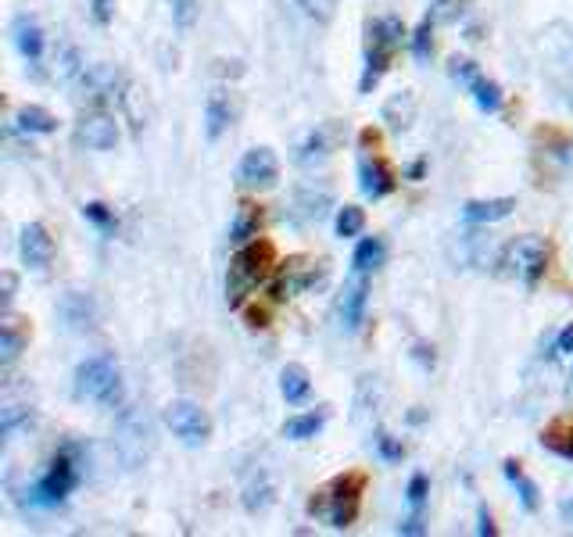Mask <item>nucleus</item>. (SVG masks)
Here are the masks:
<instances>
[{"label":"nucleus","instance_id":"obj_1","mask_svg":"<svg viewBox=\"0 0 573 537\" xmlns=\"http://www.w3.org/2000/svg\"><path fill=\"white\" fill-rule=\"evenodd\" d=\"M273 262H276L273 240L255 237V240H248V244H240L237 255L230 258V273H226V305L230 308L244 305V301L258 290V283L269 280Z\"/></svg>","mask_w":573,"mask_h":537},{"label":"nucleus","instance_id":"obj_2","mask_svg":"<svg viewBox=\"0 0 573 537\" xmlns=\"http://www.w3.org/2000/svg\"><path fill=\"white\" fill-rule=\"evenodd\" d=\"M366 473H341L326 487H319L316 495L308 498V512L326 520L334 530H348L351 523L359 520L362 495H366Z\"/></svg>","mask_w":573,"mask_h":537},{"label":"nucleus","instance_id":"obj_3","mask_svg":"<svg viewBox=\"0 0 573 537\" xmlns=\"http://www.w3.org/2000/svg\"><path fill=\"white\" fill-rule=\"evenodd\" d=\"M72 394L79 401H97L104 409H119L122 405V369L115 355H90L76 366L72 376Z\"/></svg>","mask_w":573,"mask_h":537},{"label":"nucleus","instance_id":"obj_4","mask_svg":"<svg viewBox=\"0 0 573 537\" xmlns=\"http://www.w3.org/2000/svg\"><path fill=\"white\" fill-rule=\"evenodd\" d=\"M405 40V26L402 18L384 15L373 18L366 26V65H362V79H359V94H373V86L384 79V72L391 69L394 51L402 47Z\"/></svg>","mask_w":573,"mask_h":537},{"label":"nucleus","instance_id":"obj_5","mask_svg":"<svg viewBox=\"0 0 573 537\" xmlns=\"http://www.w3.org/2000/svg\"><path fill=\"white\" fill-rule=\"evenodd\" d=\"M79 480H83V448H79L76 441H69V444H61L58 455H54L51 466H47V473L36 480L33 502L43 505V509L61 505L79 487Z\"/></svg>","mask_w":573,"mask_h":537},{"label":"nucleus","instance_id":"obj_6","mask_svg":"<svg viewBox=\"0 0 573 537\" xmlns=\"http://www.w3.org/2000/svg\"><path fill=\"white\" fill-rule=\"evenodd\" d=\"M498 265H502V276H516L523 287L534 290L548 269V244L541 237H516L505 244Z\"/></svg>","mask_w":573,"mask_h":537},{"label":"nucleus","instance_id":"obj_7","mask_svg":"<svg viewBox=\"0 0 573 537\" xmlns=\"http://www.w3.org/2000/svg\"><path fill=\"white\" fill-rule=\"evenodd\" d=\"M165 427L180 437L187 448H201V444H208V437H212V419L190 398H176L165 405Z\"/></svg>","mask_w":573,"mask_h":537},{"label":"nucleus","instance_id":"obj_8","mask_svg":"<svg viewBox=\"0 0 573 537\" xmlns=\"http://www.w3.org/2000/svg\"><path fill=\"white\" fill-rule=\"evenodd\" d=\"M237 179L244 190L276 187V179H280V158H276L273 147H251V151L240 158Z\"/></svg>","mask_w":573,"mask_h":537},{"label":"nucleus","instance_id":"obj_9","mask_svg":"<svg viewBox=\"0 0 573 537\" xmlns=\"http://www.w3.org/2000/svg\"><path fill=\"white\" fill-rule=\"evenodd\" d=\"M369 273H362V269H355V273L344 280L341 294H337V316H341L344 330H359L362 323H366V305H369Z\"/></svg>","mask_w":573,"mask_h":537},{"label":"nucleus","instance_id":"obj_10","mask_svg":"<svg viewBox=\"0 0 573 537\" xmlns=\"http://www.w3.org/2000/svg\"><path fill=\"white\" fill-rule=\"evenodd\" d=\"M323 280V269L316 273V265L308 262V258H287V262L280 265V276L273 280V287H269V294H273V301H287L294 298V294H301V290L316 287V283Z\"/></svg>","mask_w":573,"mask_h":537},{"label":"nucleus","instance_id":"obj_11","mask_svg":"<svg viewBox=\"0 0 573 537\" xmlns=\"http://www.w3.org/2000/svg\"><path fill=\"white\" fill-rule=\"evenodd\" d=\"M18 251H22V262L33 269V273H47L54 262V240L47 233L43 222H29L22 230V240H18Z\"/></svg>","mask_w":573,"mask_h":537},{"label":"nucleus","instance_id":"obj_12","mask_svg":"<svg viewBox=\"0 0 573 537\" xmlns=\"http://www.w3.org/2000/svg\"><path fill=\"white\" fill-rule=\"evenodd\" d=\"M76 140L90 151H112L119 144V122L104 111H94V115H83V122L76 126Z\"/></svg>","mask_w":573,"mask_h":537},{"label":"nucleus","instance_id":"obj_13","mask_svg":"<svg viewBox=\"0 0 573 537\" xmlns=\"http://www.w3.org/2000/svg\"><path fill=\"white\" fill-rule=\"evenodd\" d=\"M394 187H398V179H394L391 165L384 162V158H369V154H362L359 158V190L366 197H373V201H380V197L394 194Z\"/></svg>","mask_w":573,"mask_h":537},{"label":"nucleus","instance_id":"obj_14","mask_svg":"<svg viewBox=\"0 0 573 537\" xmlns=\"http://www.w3.org/2000/svg\"><path fill=\"white\" fill-rule=\"evenodd\" d=\"M330 205H334V197H330V190L323 187H301L298 194H294L291 208H287V219L294 222V226H308V222H319L326 212H330Z\"/></svg>","mask_w":573,"mask_h":537},{"label":"nucleus","instance_id":"obj_15","mask_svg":"<svg viewBox=\"0 0 573 537\" xmlns=\"http://www.w3.org/2000/svg\"><path fill=\"white\" fill-rule=\"evenodd\" d=\"M61 323H65V330L72 333H86V330H94L97 323V305L94 298L86 294V290H69L65 298H61Z\"/></svg>","mask_w":573,"mask_h":537},{"label":"nucleus","instance_id":"obj_16","mask_svg":"<svg viewBox=\"0 0 573 537\" xmlns=\"http://www.w3.org/2000/svg\"><path fill=\"white\" fill-rule=\"evenodd\" d=\"M11 36H15L18 54H22L26 61H33V65H40L43 47H47L40 22H36L33 15H26V11H22V15H15V22H11Z\"/></svg>","mask_w":573,"mask_h":537},{"label":"nucleus","instance_id":"obj_17","mask_svg":"<svg viewBox=\"0 0 573 537\" xmlns=\"http://www.w3.org/2000/svg\"><path fill=\"white\" fill-rule=\"evenodd\" d=\"M233 119H237V108H233V97L226 94V90H212L205 101V137L219 140L226 133V129L233 126Z\"/></svg>","mask_w":573,"mask_h":537},{"label":"nucleus","instance_id":"obj_18","mask_svg":"<svg viewBox=\"0 0 573 537\" xmlns=\"http://www.w3.org/2000/svg\"><path fill=\"white\" fill-rule=\"evenodd\" d=\"M516 212V197H484V201H466L462 205V219L473 222V226H491V222H502Z\"/></svg>","mask_w":573,"mask_h":537},{"label":"nucleus","instance_id":"obj_19","mask_svg":"<svg viewBox=\"0 0 573 537\" xmlns=\"http://www.w3.org/2000/svg\"><path fill=\"white\" fill-rule=\"evenodd\" d=\"M26 344H29V323L11 316V312H4V323H0V362H4V366H15Z\"/></svg>","mask_w":573,"mask_h":537},{"label":"nucleus","instance_id":"obj_20","mask_svg":"<svg viewBox=\"0 0 573 537\" xmlns=\"http://www.w3.org/2000/svg\"><path fill=\"white\" fill-rule=\"evenodd\" d=\"M416 111H420L416 94H412V90H402V94L387 97L384 111H380V119L387 122V129H391V133H405V129L416 122Z\"/></svg>","mask_w":573,"mask_h":537},{"label":"nucleus","instance_id":"obj_21","mask_svg":"<svg viewBox=\"0 0 573 537\" xmlns=\"http://www.w3.org/2000/svg\"><path fill=\"white\" fill-rule=\"evenodd\" d=\"M541 444H545L552 455H559V459L573 462V416L552 419V423L541 430Z\"/></svg>","mask_w":573,"mask_h":537},{"label":"nucleus","instance_id":"obj_22","mask_svg":"<svg viewBox=\"0 0 573 537\" xmlns=\"http://www.w3.org/2000/svg\"><path fill=\"white\" fill-rule=\"evenodd\" d=\"M334 147H337V126H330V122H326V126L312 129L305 144L298 147V162L301 165H316V162H323Z\"/></svg>","mask_w":573,"mask_h":537},{"label":"nucleus","instance_id":"obj_23","mask_svg":"<svg viewBox=\"0 0 573 537\" xmlns=\"http://www.w3.org/2000/svg\"><path fill=\"white\" fill-rule=\"evenodd\" d=\"M280 394H283V401H287V405H301V401H308V394H312V376H308V369L301 366V362L283 366Z\"/></svg>","mask_w":573,"mask_h":537},{"label":"nucleus","instance_id":"obj_24","mask_svg":"<svg viewBox=\"0 0 573 537\" xmlns=\"http://www.w3.org/2000/svg\"><path fill=\"white\" fill-rule=\"evenodd\" d=\"M262 208L255 205V201H240L237 205V215H233V226H230V240L233 244H248V240L258 237V230H262Z\"/></svg>","mask_w":573,"mask_h":537},{"label":"nucleus","instance_id":"obj_25","mask_svg":"<svg viewBox=\"0 0 573 537\" xmlns=\"http://www.w3.org/2000/svg\"><path fill=\"white\" fill-rule=\"evenodd\" d=\"M502 473H505V480L513 484V491L520 495V505L527 512H538V505H541V495H538V484H534L527 473H523V466L516 459H505L502 462Z\"/></svg>","mask_w":573,"mask_h":537},{"label":"nucleus","instance_id":"obj_26","mask_svg":"<svg viewBox=\"0 0 573 537\" xmlns=\"http://www.w3.org/2000/svg\"><path fill=\"white\" fill-rule=\"evenodd\" d=\"M15 126L22 133H29V137H47V133L58 129V119L47 108H40V104H22L15 115Z\"/></svg>","mask_w":573,"mask_h":537},{"label":"nucleus","instance_id":"obj_27","mask_svg":"<svg viewBox=\"0 0 573 537\" xmlns=\"http://www.w3.org/2000/svg\"><path fill=\"white\" fill-rule=\"evenodd\" d=\"M326 419H330V412H326V409L294 416V419H287V423H283V437H287V441H312V437L326 427Z\"/></svg>","mask_w":573,"mask_h":537},{"label":"nucleus","instance_id":"obj_28","mask_svg":"<svg viewBox=\"0 0 573 537\" xmlns=\"http://www.w3.org/2000/svg\"><path fill=\"white\" fill-rule=\"evenodd\" d=\"M473 94V104H477L480 111H488V115H495V111H502L505 104V94H502V86L495 83V79H488L484 72H480L477 79H473L470 86H466Z\"/></svg>","mask_w":573,"mask_h":537},{"label":"nucleus","instance_id":"obj_29","mask_svg":"<svg viewBox=\"0 0 573 537\" xmlns=\"http://www.w3.org/2000/svg\"><path fill=\"white\" fill-rule=\"evenodd\" d=\"M387 258V244L380 237H362L359 248H355V255H351V265L355 269H362V273H377L380 265H384Z\"/></svg>","mask_w":573,"mask_h":537},{"label":"nucleus","instance_id":"obj_30","mask_svg":"<svg viewBox=\"0 0 573 537\" xmlns=\"http://www.w3.org/2000/svg\"><path fill=\"white\" fill-rule=\"evenodd\" d=\"M273 502H276V487L269 484L266 477L251 480V484L244 487V509L248 512H266Z\"/></svg>","mask_w":573,"mask_h":537},{"label":"nucleus","instance_id":"obj_31","mask_svg":"<svg viewBox=\"0 0 573 537\" xmlns=\"http://www.w3.org/2000/svg\"><path fill=\"white\" fill-rule=\"evenodd\" d=\"M434 29H437L434 18L423 15V22L416 26V33L409 36L412 58H416V61H430V54H434Z\"/></svg>","mask_w":573,"mask_h":537},{"label":"nucleus","instance_id":"obj_32","mask_svg":"<svg viewBox=\"0 0 573 537\" xmlns=\"http://www.w3.org/2000/svg\"><path fill=\"white\" fill-rule=\"evenodd\" d=\"M334 230H337V237H341V240L359 237V233L366 230V212H362L359 205H344L341 212H337Z\"/></svg>","mask_w":573,"mask_h":537},{"label":"nucleus","instance_id":"obj_33","mask_svg":"<svg viewBox=\"0 0 573 537\" xmlns=\"http://www.w3.org/2000/svg\"><path fill=\"white\" fill-rule=\"evenodd\" d=\"M470 8V0H430V11L427 15L434 18L437 26H448V22H459Z\"/></svg>","mask_w":573,"mask_h":537},{"label":"nucleus","instance_id":"obj_34","mask_svg":"<svg viewBox=\"0 0 573 537\" xmlns=\"http://www.w3.org/2000/svg\"><path fill=\"white\" fill-rule=\"evenodd\" d=\"M83 219L94 222L104 237H112V233L119 230V219H115V212L108 205H101V201H90V205H83Z\"/></svg>","mask_w":573,"mask_h":537},{"label":"nucleus","instance_id":"obj_35","mask_svg":"<svg viewBox=\"0 0 573 537\" xmlns=\"http://www.w3.org/2000/svg\"><path fill=\"white\" fill-rule=\"evenodd\" d=\"M29 419H33V409H26V405H15V401H8V405H4V412H0V434L11 437L18 427H26Z\"/></svg>","mask_w":573,"mask_h":537},{"label":"nucleus","instance_id":"obj_36","mask_svg":"<svg viewBox=\"0 0 573 537\" xmlns=\"http://www.w3.org/2000/svg\"><path fill=\"white\" fill-rule=\"evenodd\" d=\"M427 495H430V480L423 473H412L409 487H405V502H409V512H423L427 509Z\"/></svg>","mask_w":573,"mask_h":537},{"label":"nucleus","instance_id":"obj_37","mask_svg":"<svg viewBox=\"0 0 573 537\" xmlns=\"http://www.w3.org/2000/svg\"><path fill=\"white\" fill-rule=\"evenodd\" d=\"M301 11H305L308 18H316V22H334L337 8H341V0H298Z\"/></svg>","mask_w":573,"mask_h":537},{"label":"nucleus","instance_id":"obj_38","mask_svg":"<svg viewBox=\"0 0 573 537\" xmlns=\"http://www.w3.org/2000/svg\"><path fill=\"white\" fill-rule=\"evenodd\" d=\"M448 76H452L459 86H470L473 79L480 76V65H477V61H470V58H452V61H448Z\"/></svg>","mask_w":573,"mask_h":537},{"label":"nucleus","instance_id":"obj_39","mask_svg":"<svg viewBox=\"0 0 573 537\" xmlns=\"http://www.w3.org/2000/svg\"><path fill=\"white\" fill-rule=\"evenodd\" d=\"M377 452L384 462H402L405 459V444L398 437H391L387 430H377Z\"/></svg>","mask_w":573,"mask_h":537},{"label":"nucleus","instance_id":"obj_40","mask_svg":"<svg viewBox=\"0 0 573 537\" xmlns=\"http://www.w3.org/2000/svg\"><path fill=\"white\" fill-rule=\"evenodd\" d=\"M169 8H172V22L180 29H190L197 22V0H169Z\"/></svg>","mask_w":573,"mask_h":537},{"label":"nucleus","instance_id":"obj_41","mask_svg":"<svg viewBox=\"0 0 573 537\" xmlns=\"http://www.w3.org/2000/svg\"><path fill=\"white\" fill-rule=\"evenodd\" d=\"M398 534H405V537H420V534H427V523H423V512H409L402 523H398Z\"/></svg>","mask_w":573,"mask_h":537},{"label":"nucleus","instance_id":"obj_42","mask_svg":"<svg viewBox=\"0 0 573 537\" xmlns=\"http://www.w3.org/2000/svg\"><path fill=\"white\" fill-rule=\"evenodd\" d=\"M0 287H4V294H0V298H4V312H11V301H15V290H18V276L4 273L0 276Z\"/></svg>","mask_w":573,"mask_h":537},{"label":"nucleus","instance_id":"obj_43","mask_svg":"<svg viewBox=\"0 0 573 537\" xmlns=\"http://www.w3.org/2000/svg\"><path fill=\"white\" fill-rule=\"evenodd\" d=\"M115 15V0H94V22L97 26H108Z\"/></svg>","mask_w":573,"mask_h":537},{"label":"nucleus","instance_id":"obj_44","mask_svg":"<svg viewBox=\"0 0 573 537\" xmlns=\"http://www.w3.org/2000/svg\"><path fill=\"white\" fill-rule=\"evenodd\" d=\"M477 534H480V537H495V534H498L495 520H491V512L484 509V505L477 509Z\"/></svg>","mask_w":573,"mask_h":537},{"label":"nucleus","instance_id":"obj_45","mask_svg":"<svg viewBox=\"0 0 573 537\" xmlns=\"http://www.w3.org/2000/svg\"><path fill=\"white\" fill-rule=\"evenodd\" d=\"M556 351L559 355H573V323H566L556 337Z\"/></svg>","mask_w":573,"mask_h":537},{"label":"nucleus","instance_id":"obj_46","mask_svg":"<svg viewBox=\"0 0 573 537\" xmlns=\"http://www.w3.org/2000/svg\"><path fill=\"white\" fill-rule=\"evenodd\" d=\"M412 358H416L423 369H434V348H430V344H416V348H412Z\"/></svg>","mask_w":573,"mask_h":537},{"label":"nucleus","instance_id":"obj_47","mask_svg":"<svg viewBox=\"0 0 573 537\" xmlns=\"http://www.w3.org/2000/svg\"><path fill=\"white\" fill-rule=\"evenodd\" d=\"M248 326H251V330H266V326H269V312H266V308H251V312H248Z\"/></svg>","mask_w":573,"mask_h":537},{"label":"nucleus","instance_id":"obj_48","mask_svg":"<svg viewBox=\"0 0 573 537\" xmlns=\"http://www.w3.org/2000/svg\"><path fill=\"white\" fill-rule=\"evenodd\" d=\"M559 520H563L566 527L573 530V495H566L563 502H559Z\"/></svg>","mask_w":573,"mask_h":537},{"label":"nucleus","instance_id":"obj_49","mask_svg":"<svg viewBox=\"0 0 573 537\" xmlns=\"http://www.w3.org/2000/svg\"><path fill=\"white\" fill-rule=\"evenodd\" d=\"M423 172H427V158H416L409 165V179H423Z\"/></svg>","mask_w":573,"mask_h":537},{"label":"nucleus","instance_id":"obj_50","mask_svg":"<svg viewBox=\"0 0 573 537\" xmlns=\"http://www.w3.org/2000/svg\"><path fill=\"white\" fill-rule=\"evenodd\" d=\"M570 384H573V369H570Z\"/></svg>","mask_w":573,"mask_h":537}]
</instances>
